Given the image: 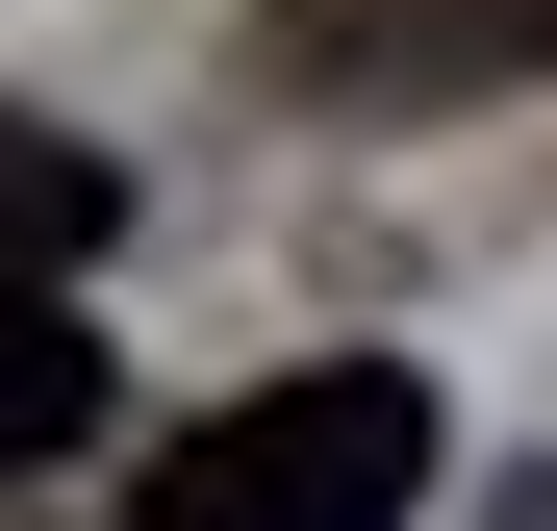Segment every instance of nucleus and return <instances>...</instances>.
I'll return each mask as SVG.
<instances>
[{"label": "nucleus", "mask_w": 557, "mask_h": 531, "mask_svg": "<svg viewBox=\"0 0 557 531\" xmlns=\"http://www.w3.org/2000/svg\"><path fill=\"white\" fill-rule=\"evenodd\" d=\"M253 76H278V102H355V127L532 102V76H557V0H253Z\"/></svg>", "instance_id": "obj_2"}, {"label": "nucleus", "mask_w": 557, "mask_h": 531, "mask_svg": "<svg viewBox=\"0 0 557 531\" xmlns=\"http://www.w3.org/2000/svg\"><path fill=\"white\" fill-rule=\"evenodd\" d=\"M0 177H26V253H51V279H102V228H127V177L76 152V127H26V152H0Z\"/></svg>", "instance_id": "obj_3"}, {"label": "nucleus", "mask_w": 557, "mask_h": 531, "mask_svg": "<svg viewBox=\"0 0 557 531\" xmlns=\"http://www.w3.org/2000/svg\"><path fill=\"white\" fill-rule=\"evenodd\" d=\"M406 506H431V380L406 354H305V380L203 405L127 481V531H406Z\"/></svg>", "instance_id": "obj_1"}]
</instances>
